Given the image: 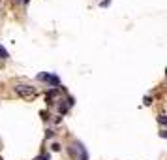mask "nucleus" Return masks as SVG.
Returning a JSON list of instances; mask_svg holds the SVG:
<instances>
[{
  "label": "nucleus",
  "instance_id": "nucleus-5",
  "mask_svg": "<svg viewBox=\"0 0 167 160\" xmlns=\"http://www.w3.org/2000/svg\"><path fill=\"white\" fill-rule=\"evenodd\" d=\"M8 57H9V55H8V51H6L2 45H0V59H8Z\"/></svg>",
  "mask_w": 167,
  "mask_h": 160
},
{
  "label": "nucleus",
  "instance_id": "nucleus-4",
  "mask_svg": "<svg viewBox=\"0 0 167 160\" xmlns=\"http://www.w3.org/2000/svg\"><path fill=\"white\" fill-rule=\"evenodd\" d=\"M49 76H51V73H45V72H43V73H40V76H38V79H40V81H47Z\"/></svg>",
  "mask_w": 167,
  "mask_h": 160
},
{
  "label": "nucleus",
  "instance_id": "nucleus-3",
  "mask_svg": "<svg viewBox=\"0 0 167 160\" xmlns=\"http://www.w3.org/2000/svg\"><path fill=\"white\" fill-rule=\"evenodd\" d=\"M47 83L51 85V87H58V85H60V79H58L57 76H49V79H47Z\"/></svg>",
  "mask_w": 167,
  "mask_h": 160
},
{
  "label": "nucleus",
  "instance_id": "nucleus-9",
  "mask_svg": "<svg viewBox=\"0 0 167 160\" xmlns=\"http://www.w3.org/2000/svg\"><path fill=\"white\" fill-rule=\"evenodd\" d=\"M75 100H73V96H68V105H73Z\"/></svg>",
  "mask_w": 167,
  "mask_h": 160
},
{
  "label": "nucleus",
  "instance_id": "nucleus-8",
  "mask_svg": "<svg viewBox=\"0 0 167 160\" xmlns=\"http://www.w3.org/2000/svg\"><path fill=\"white\" fill-rule=\"evenodd\" d=\"M143 102H144V105H150V104H152V98H150V96H144Z\"/></svg>",
  "mask_w": 167,
  "mask_h": 160
},
{
  "label": "nucleus",
  "instance_id": "nucleus-10",
  "mask_svg": "<svg viewBox=\"0 0 167 160\" xmlns=\"http://www.w3.org/2000/svg\"><path fill=\"white\" fill-rule=\"evenodd\" d=\"M53 136H54V134H53V130H47V132H45V137H49V140H51Z\"/></svg>",
  "mask_w": 167,
  "mask_h": 160
},
{
  "label": "nucleus",
  "instance_id": "nucleus-7",
  "mask_svg": "<svg viewBox=\"0 0 167 160\" xmlns=\"http://www.w3.org/2000/svg\"><path fill=\"white\" fill-rule=\"evenodd\" d=\"M49 158H51L49 155H41V156H36L34 160H49Z\"/></svg>",
  "mask_w": 167,
  "mask_h": 160
},
{
  "label": "nucleus",
  "instance_id": "nucleus-1",
  "mask_svg": "<svg viewBox=\"0 0 167 160\" xmlns=\"http://www.w3.org/2000/svg\"><path fill=\"white\" fill-rule=\"evenodd\" d=\"M15 92L21 98H32V96H36V89L32 87V85H17Z\"/></svg>",
  "mask_w": 167,
  "mask_h": 160
},
{
  "label": "nucleus",
  "instance_id": "nucleus-6",
  "mask_svg": "<svg viewBox=\"0 0 167 160\" xmlns=\"http://www.w3.org/2000/svg\"><path fill=\"white\" fill-rule=\"evenodd\" d=\"M158 123H160L162 126H163V124L167 123V119H165V115H163V113H162V115H158Z\"/></svg>",
  "mask_w": 167,
  "mask_h": 160
},
{
  "label": "nucleus",
  "instance_id": "nucleus-2",
  "mask_svg": "<svg viewBox=\"0 0 167 160\" xmlns=\"http://www.w3.org/2000/svg\"><path fill=\"white\" fill-rule=\"evenodd\" d=\"M57 96H58V89H51V91L45 94V102H47V104H53V100L57 98Z\"/></svg>",
  "mask_w": 167,
  "mask_h": 160
},
{
  "label": "nucleus",
  "instance_id": "nucleus-11",
  "mask_svg": "<svg viewBox=\"0 0 167 160\" xmlns=\"http://www.w3.org/2000/svg\"><path fill=\"white\" fill-rule=\"evenodd\" d=\"M109 4H111V0H102V6H103V8L109 6Z\"/></svg>",
  "mask_w": 167,
  "mask_h": 160
},
{
  "label": "nucleus",
  "instance_id": "nucleus-12",
  "mask_svg": "<svg viewBox=\"0 0 167 160\" xmlns=\"http://www.w3.org/2000/svg\"><path fill=\"white\" fill-rule=\"evenodd\" d=\"M23 2H25V4H28V0H23Z\"/></svg>",
  "mask_w": 167,
  "mask_h": 160
}]
</instances>
